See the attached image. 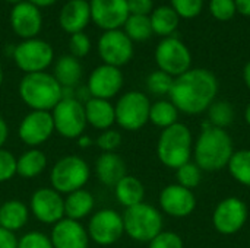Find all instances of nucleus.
<instances>
[{
  "mask_svg": "<svg viewBox=\"0 0 250 248\" xmlns=\"http://www.w3.org/2000/svg\"><path fill=\"white\" fill-rule=\"evenodd\" d=\"M6 1H7V3H12V4L15 6V4H18V3H22V1H25V0H6Z\"/></svg>",
  "mask_w": 250,
  "mask_h": 248,
  "instance_id": "51",
  "label": "nucleus"
},
{
  "mask_svg": "<svg viewBox=\"0 0 250 248\" xmlns=\"http://www.w3.org/2000/svg\"><path fill=\"white\" fill-rule=\"evenodd\" d=\"M243 79H245V83H246V86L249 88V91H250V61H248V64L245 66V70H243Z\"/></svg>",
  "mask_w": 250,
  "mask_h": 248,
  "instance_id": "48",
  "label": "nucleus"
},
{
  "mask_svg": "<svg viewBox=\"0 0 250 248\" xmlns=\"http://www.w3.org/2000/svg\"><path fill=\"white\" fill-rule=\"evenodd\" d=\"M218 94L217 76L207 69H189L183 75L174 77L170 101L179 113L198 115L215 102Z\"/></svg>",
  "mask_w": 250,
  "mask_h": 248,
  "instance_id": "1",
  "label": "nucleus"
},
{
  "mask_svg": "<svg viewBox=\"0 0 250 248\" xmlns=\"http://www.w3.org/2000/svg\"><path fill=\"white\" fill-rule=\"evenodd\" d=\"M91 20V7L86 0H69L60 10L59 23L67 34L83 32Z\"/></svg>",
  "mask_w": 250,
  "mask_h": 248,
  "instance_id": "21",
  "label": "nucleus"
},
{
  "mask_svg": "<svg viewBox=\"0 0 250 248\" xmlns=\"http://www.w3.org/2000/svg\"><path fill=\"white\" fill-rule=\"evenodd\" d=\"M26 219H28V209L19 200L6 202L0 208V227L12 232L22 228L26 224Z\"/></svg>",
  "mask_w": 250,
  "mask_h": 248,
  "instance_id": "27",
  "label": "nucleus"
},
{
  "mask_svg": "<svg viewBox=\"0 0 250 248\" xmlns=\"http://www.w3.org/2000/svg\"><path fill=\"white\" fill-rule=\"evenodd\" d=\"M82 76V66L79 60L73 56H63L59 58L54 67V77L62 85V88L75 86Z\"/></svg>",
  "mask_w": 250,
  "mask_h": 248,
  "instance_id": "26",
  "label": "nucleus"
},
{
  "mask_svg": "<svg viewBox=\"0 0 250 248\" xmlns=\"http://www.w3.org/2000/svg\"><path fill=\"white\" fill-rule=\"evenodd\" d=\"M193 153V136L190 129L183 123H176L164 129L157 145V155L163 165L177 170L190 162Z\"/></svg>",
  "mask_w": 250,
  "mask_h": 248,
  "instance_id": "4",
  "label": "nucleus"
},
{
  "mask_svg": "<svg viewBox=\"0 0 250 248\" xmlns=\"http://www.w3.org/2000/svg\"><path fill=\"white\" fill-rule=\"evenodd\" d=\"M125 34L133 41H145L151 38L152 26H151V19L149 16H142V15H129L127 20L125 22Z\"/></svg>",
  "mask_w": 250,
  "mask_h": 248,
  "instance_id": "32",
  "label": "nucleus"
},
{
  "mask_svg": "<svg viewBox=\"0 0 250 248\" xmlns=\"http://www.w3.org/2000/svg\"><path fill=\"white\" fill-rule=\"evenodd\" d=\"M122 143V136L116 130H105L98 139L97 145L104 151V152H113L116 148H119Z\"/></svg>",
  "mask_w": 250,
  "mask_h": 248,
  "instance_id": "42",
  "label": "nucleus"
},
{
  "mask_svg": "<svg viewBox=\"0 0 250 248\" xmlns=\"http://www.w3.org/2000/svg\"><path fill=\"white\" fill-rule=\"evenodd\" d=\"M89 168L79 156H66L51 170V184L57 193H72L81 190L88 181Z\"/></svg>",
  "mask_w": 250,
  "mask_h": 248,
  "instance_id": "7",
  "label": "nucleus"
},
{
  "mask_svg": "<svg viewBox=\"0 0 250 248\" xmlns=\"http://www.w3.org/2000/svg\"><path fill=\"white\" fill-rule=\"evenodd\" d=\"M18 248H54L51 241L41 232H29L18 243Z\"/></svg>",
  "mask_w": 250,
  "mask_h": 248,
  "instance_id": "41",
  "label": "nucleus"
},
{
  "mask_svg": "<svg viewBox=\"0 0 250 248\" xmlns=\"http://www.w3.org/2000/svg\"><path fill=\"white\" fill-rule=\"evenodd\" d=\"M177 118H179V110L174 107L171 101H157L155 104H151L149 121L154 126L161 127L164 130L179 123Z\"/></svg>",
  "mask_w": 250,
  "mask_h": 248,
  "instance_id": "29",
  "label": "nucleus"
},
{
  "mask_svg": "<svg viewBox=\"0 0 250 248\" xmlns=\"http://www.w3.org/2000/svg\"><path fill=\"white\" fill-rule=\"evenodd\" d=\"M6 139H7V126H6L4 120L1 118V115H0V148L6 142Z\"/></svg>",
  "mask_w": 250,
  "mask_h": 248,
  "instance_id": "46",
  "label": "nucleus"
},
{
  "mask_svg": "<svg viewBox=\"0 0 250 248\" xmlns=\"http://www.w3.org/2000/svg\"><path fill=\"white\" fill-rule=\"evenodd\" d=\"M149 98L142 92L130 91L125 94L114 107L116 121L126 130H139L149 121Z\"/></svg>",
  "mask_w": 250,
  "mask_h": 248,
  "instance_id": "6",
  "label": "nucleus"
},
{
  "mask_svg": "<svg viewBox=\"0 0 250 248\" xmlns=\"http://www.w3.org/2000/svg\"><path fill=\"white\" fill-rule=\"evenodd\" d=\"M123 86V75L119 67L103 64L98 66L88 79V91L92 98L110 99Z\"/></svg>",
  "mask_w": 250,
  "mask_h": 248,
  "instance_id": "17",
  "label": "nucleus"
},
{
  "mask_svg": "<svg viewBox=\"0 0 250 248\" xmlns=\"http://www.w3.org/2000/svg\"><path fill=\"white\" fill-rule=\"evenodd\" d=\"M53 56L54 53L51 45L38 38L23 39L13 50V60L16 66L26 73L44 72V69L51 64Z\"/></svg>",
  "mask_w": 250,
  "mask_h": 248,
  "instance_id": "10",
  "label": "nucleus"
},
{
  "mask_svg": "<svg viewBox=\"0 0 250 248\" xmlns=\"http://www.w3.org/2000/svg\"><path fill=\"white\" fill-rule=\"evenodd\" d=\"M116 196L123 206L132 208L144 202L145 189L136 177L126 175L116 184Z\"/></svg>",
  "mask_w": 250,
  "mask_h": 248,
  "instance_id": "24",
  "label": "nucleus"
},
{
  "mask_svg": "<svg viewBox=\"0 0 250 248\" xmlns=\"http://www.w3.org/2000/svg\"><path fill=\"white\" fill-rule=\"evenodd\" d=\"M123 232V218L111 209L97 212L89 222V235L100 246L114 244L120 240Z\"/></svg>",
  "mask_w": 250,
  "mask_h": 248,
  "instance_id": "14",
  "label": "nucleus"
},
{
  "mask_svg": "<svg viewBox=\"0 0 250 248\" xmlns=\"http://www.w3.org/2000/svg\"><path fill=\"white\" fill-rule=\"evenodd\" d=\"M98 53L104 64L120 67L130 61L133 56V42L125 31H104L98 39Z\"/></svg>",
  "mask_w": 250,
  "mask_h": 248,
  "instance_id": "12",
  "label": "nucleus"
},
{
  "mask_svg": "<svg viewBox=\"0 0 250 248\" xmlns=\"http://www.w3.org/2000/svg\"><path fill=\"white\" fill-rule=\"evenodd\" d=\"M160 206L173 218H186L195 212L196 197L193 190L182 187L180 184H170L160 194Z\"/></svg>",
  "mask_w": 250,
  "mask_h": 248,
  "instance_id": "15",
  "label": "nucleus"
},
{
  "mask_svg": "<svg viewBox=\"0 0 250 248\" xmlns=\"http://www.w3.org/2000/svg\"><path fill=\"white\" fill-rule=\"evenodd\" d=\"M234 117H236L234 108L227 101H215L208 108V121L214 127L226 130V127L233 124Z\"/></svg>",
  "mask_w": 250,
  "mask_h": 248,
  "instance_id": "33",
  "label": "nucleus"
},
{
  "mask_svg": "<svg viewBox=\"0 0 250 248\" xmlns=\"http://www.w3.org/2000/svg\"><path fill=\"white\" fill-rule=\"evenodd\" d=\"M94 208V197L86 190H76L69 193V197L64 200V213L69 219H81L86 216Z\"/></svg>",
  "mask_w": 250,
  "mask_h": 248,
  "instance_id": "28",
  "label": "nucleus"
},
{
  "mask_svg": "<svg viewBox=\"0 0 250 248\" xmlns=\"http://www.w3.org/2000/svg\"><path fill=\"white\" fill-rule=\"evenodd\" d=\"M183 240L173 231H161L149 241V248H183Z\"/></svg>",
  "mask_w": 250,
  "mask_h": 248,
  "instance_id": "38",
  "label": "nucleus"
},
{
  "mask_svg": "<svg viewBox=\"0 0 250 248\" xmlns=\"http://www.w3.org/2000/svg\"><path fill=\"white\" fill-rule=\"evenodd\" d=\"M236 3V9L239 13L250 16V0H234Z\"/></svg>",
  "mask_w": 250,
  "mask_h": 248,
  "instance_id": "45",
  "label": "nucleus"
},
{
  "mask_svg": "<svg viewBox=\"0 0 250 248\" xmlns=\"http://www.w3.org/2000/svg\"><path fill=\"white\" fill-rule=\"evenodd\" d=\"M234 153L233 139L227 130L209 124L204 126L193 146L195 164L202 171H220L226 168Z\"/></svg>",
  "mask_w": 250,
  "mask_h": 248,
  "instance_id": "2",
  "label": "nucleus"
},
{
  "mask_svg": "<svg viewBox=\"0 0 250 248\" xmlns=\"http://www.w3.org/2000/svg\"><path fill=\"white\" fill-rule=\"evenodd\" d=\"M10 25L15 34L22 39L35 38L42 26V15L40 7L28 0L15 4L10 12Z\"/></svg>",
  "mask_w": 250,
  "mask_h": 248,
  "instance_id": "16",
  "label": "nucleus"
},
{
  "mask_svg": "<svg viewBox=\"0 0 250 248\" xmlns=\"http://www.w3.org/2000/svg\"><path fill=\"white\" fill-rule=\"evenodd\" d=\"M19 95L34 111H48L63 98V88L45 72L26 73L19 83Z\"/></svg>",
  "mask_w": 250,
  "mask_h": 248,
  "instance_id": "3",
  "label": "nucleus"
},
{
  "mask_svg": "<svg viewBox=\"0 0 250 248\" xmlns=\"http://www.w3.org/2000/svg\"><path fill=\"white\" fill-rule=\"evenodd\" d=\"M125 232L135 241L149 243L163 231L161 213L148 203L127 208L123 215Z\"/></svg>",
  "mask_w": 250,
  "mask_h": 248,
  "instance_id": "5",
  "label": "nucleus"
},
{
  "mask_svg": "<svg viewBox=\"0 0 250 248\" xmlns=\"http://www.w3.org/2000/svg\"><path fill=\"white\" fill-rule=\"evenodd\" d=\"M69 48L73 57H85L91 50V39L85 32H76L70 35Z\"/></svg>",
  "mask_w": 250,
  "mask_h": 248,
  "instance_id": "39",
  "label": "nucleus"
},
{
  "mask_svg": "<svg viewBox=\"0 0 250 248\" xmlns=\"http://www.w3.org/2000/svg\"><path fill=\"white\" fill-rule=\"evenodd\" d=\"M29 3L35 4L37 7H47V6H51L54 4L57 0H28Z\"/></svg>",
  "mask_w": 250,
  "mask_h": 248,
  "instance_id": "47",
  "label": "nucleus"
},
{
  "mask_svg": "<svg viewBox=\"0 0 250 248\" xmlns=\"http://www.w3.org/2000/svg\"><path fill=\"white\" fill-rule=\"evenodd\" d=\"M249 218L248 205L239 197L223 199L212 213V225L221 235H234L246 225Z\"/></svg>",
  "mask_w": 250,
  "mask_h": 248,
  "instance_id": "9",
  "label": "nucleus"
},
{
  "mask_svg": "<svg viewBox=\"0 0 250 248\" xmlns=\"http://www.w3.org/2000/svg\"><path fill=\"white\" fill-rule=\"evenodd\" d=\"M31 209L41 222L54 224L64 215V202L56 190L40 189L31 199Z\"/></svg>",
  "mask_w": 250,
  "mask_h": 248,
  "instance_id": "19",
  "label": "nucleus"
},
{
  "mask_svg": "<svg viewBox=\"0 0 250 248\" xmlns=\"http://www.w3.org/2000/svg\"><path fill=\"white\" fill-rule=\"evenodd\" d=\"M176 178H177V184L189 190H193L202 181V170L195 162L190 161L176 170Z\"/></svg>",
  "mask_w": 250,
  "mask_h": 248,
  "instance_id": "34",
  "label": "nucleus"
},
{
  "mask_svg": "<svg viewBox=\"0 0 250 248\" xmlns=\"http://www.w3.org/2000/svg\"><path fill=\"white\" fill-rule=\"evenodd\" d=\"M89 145H91L89 137H81V139H79V146L85 148V146H89Z\"/></svg>",
  "mask_w": 250,
  "mask_h": 248,
  "instance_id": "49",
  "label": "nucleus"
},
{
  "mask_svg": "<svg viewBox=\"0 0 250 248\" xmlns=\"http://www.w3.org/2000/svg\"><path fill=\"white\" fill-rule=\"evenodd\" d=\"M155 61L160 70L173 77H177L190 69L192 54L186 44L182 42L179 38L167 37L157 45Z\"/></svg>",
  "mask_w": 250,
  "mask_h": 248,
  "instance_id": "8",
  "label": "nucleus"
},
{
  "mask_svg": "<svg viewBox=\"0 0 250 248\" xmlns=\"http://www.w3.org/2000/svg\"><path fill=\"white\" fill-rule=\"evenodd\" d=\"M152 32L161 37H171V34L177 29L180 16L174 12L171 6H160L152 10L149 15Z\"/></svg>",
  "mask_w": 250,
  "mask_h": 248,
  "instance_id": "25",
  "label": "nucleus"
},
{
  "mask_svg": "<svg viewBox=\"0 0 250 248\" xmlns=\"http://www.w3.org/2000/svg\"><path fill=\"white\" fill-rule=\"evenodd\" d=\"M54 130L53 115L48 111H32L28 114L19 126V137L31 145H41L45 142Z\"/></svg>",
  "mask_w": 250,
  "mask_h": 248,
  "instance_id": "18",
  "label": "nucleus"
},
{
  "mask_svg": "<svg viewBox=\"0 0 250 248\" xmlns=\"http://www.w3.org/2000/svg\"><path fill=\"white\" fill-rule=\"evenodd\" d=\"M91 20L104 31H114L129 18L127 0H91Z\"/></svg>",
  "mask_w": 250,
  "mask_h": 248,
  "instance_id": "13",
  "label": "nucleus"
},
{
  "mask_svg": "<svg viewBox=\"0 0 250 248\" xmlns=\"http://www.w3.org/2000/svg\"><path fill=\"white\" fill-rule=\"evenodd\" d=\"M227 167L231 177L237 183L250 187V149L234 151Z\"/></svg>",
  "mask_w": 250,
  "mask_h": 248,
  "instance_id": "31",
  "label": "nucleus"
},
{
  "mask_svg": "<svg viewBox=\"0 0 250 248\" xmlns=\"http://www.w3.org/2000/svg\"><path fill=\"white\" fill-rule=\"evenodd\" d=\"M0 248H18V241L13 232L3 227H0Z\"/></svg>",
  "mask_w": 250,
  "mask_h": 248,
  "instance_id": "44",
  "label": "nucleus"
},
{
  "mask_svg": "<svg viewBox=\"0 0 250 248\" xmlns=\"http://www.w3.org/2000/svg\"><path fill=\"white\" fill-rule=\"evenodd\" d=\"M47 164V158L41 151H29L16 161V172L23 178H32L38 175Z\"/></svg>",
  "mask_w": 250,
  "mask_h": 248,
  "instance_id": "30",
  "label": "nucleus"
},
{
  "mask_svg": "<svg viewBox=\"0 0 250 248\" xmlns=\"http://www.w3.org/2000/svg\"><path fill=\"white\" fill-rule=\"evenodd\" d=\"M97 175L101 183L116 186L123 177H126L125 161L113 152L103 153L97 161Z\"/></svg>",
  "mask_w": 250,
  "mask_h": 248,
  "instance_id": "22",
  "label": "nucleus"
},
{
  "mask_svg": "<svg viewBox=\"0 0 250 248\" xmlns=\"http://www.w3.org/2000/svg\"><path fill=\"white\" fill-rule=\"evenodd\" d=\"M211 15L218 20H230L237 13L234 0H211L209 1Z\"/></svg>",
  "mask_w": 250,
  "mask_h": 248,
  "instance_id": "37",
  "label": "nucleus"
},
{
  "mask_svg": "<svg viewBox=\"0 0 250 248\" xmlns=\"http://www.w3.org/2000/svg\"><path fill=\"white\" fill-rule=\"evenodd\" d=\"M83 107L86 121L97 129H108L116 121L114 107L107 99L91 98Z\"/></svg>",
  "mask_w": 250,
  "mask_h": 248,
  "instance_id": "23",
  "label": "nucleus"
},
{
  "mask_svg": "<svg viewBox=\"0 0 250 248\" xmlns=\"http://www.w3.org/2000/svg\"><path fill=\"white\" fill-rule=\"evenodd\" d=\"M16 172V159L15 156L7 152L0 149V183L10 180Z\"/></svg>",
  "mask_w": 250,
  "mask_h": 248,
  "instance_id": "40",
  "label": "nucleus"
},
{
  "mask_svg": "<svg viewBox=\"0 0 250 248\" xmlns=\"http://www.w3.org/2000/svg\"><path fill=\"white\" fill-rule=\"evenodd\" d=\"M54 129L64 137H78L85 129V107L76 98H62L53 108Z\"/></svg>",
  "mask_w": 250,
  "mask_h": 248,
  "instance_id": "11",
  "label": "nucleus"
},
{
  "mask_svg": "<svg viewBox=\"0 0 250 248\" xmlns=\"http://www.w3.org/2000/svg\"><path fill=\"white\" fill-rule=\"evenodd\" d=\"M245 120H246V123L250 126V102L248 104L246 110H245Z\"/></svg>",
  "mask_w": 250,
  "mask_h": 248,
  "instance_id": "50",
  "label": "nucleus"
},
{
  "mask_svg": "<svg viewBox=\"0 0 250 248\" xmlns=\"http://www.w3.org/2000/svg\"><path fill=\"white\" fill-rule=\"evenodd\" d=\"M127 7L130 15H142L149 16L152 13L154 1L152 0H127Z\"/></svg>",
  "mask_w": 250,
  "mask_h": 248,
  "instance_id": "43",
  "label": "nucleus"
},
{
  "mask_svg": "<svg viewBox=\"0 0 250 248\" xmlns=\"http://www.w3.org/2000/svg\"><path fill=\"white\" fill-rule=\"evenodd\" d=\"M1 82H3V72H1V67H0V85H1Z\"/></svg>",
  "mask_w": 250,
  "mask_h": 248,
  "instance_id": "52",
  "label": "nucleus"
},
{
  "mask_svg": "<svg viewBox=\"0 0 250 248\" xmlns=\"http://www.w3.org/2000/svg\"><path fill=\"white\" fill-rule=\"evenodd\" d=\"M51 244L54 248H86L88 235L81 224L73 219L59 221L51 232Z\"/></svg>",
  "mask_w": 250,
  "mask_h": 248,
  "instance_id": "20",
  "label": "nucleus"
},
{
  "mask_svg": "<svg viewBox=\"0 0 250 248\" xmlns=\"http://www.w3.org/2000/svg\"><path fill=\"white\" fill-rule=\"evenodd\" d=\"M174 77L163 70L152 72L146 79V88L154 95H168L173 86Z\"/></svg>",
  "mask_w": 250,
  "mask_h": 248,
  "instance_id": "35",
  "label": "nucleus"
},
{
  "mask_svg": "<svg viewBox=\"0 0 250 248\" xmlns=\"http://www.w3.org/2000/svg\"><path fill=\"white\" fill-rule=\"evenodd\" d=\"M171 7L180 18L192 19L202 12L204 0H171Z\"/></svg>",
  "mask_w": 250,
  "mask_h": 248,
  "instance_id": "36",
  "label": "nucleus"
}]
</instances>
